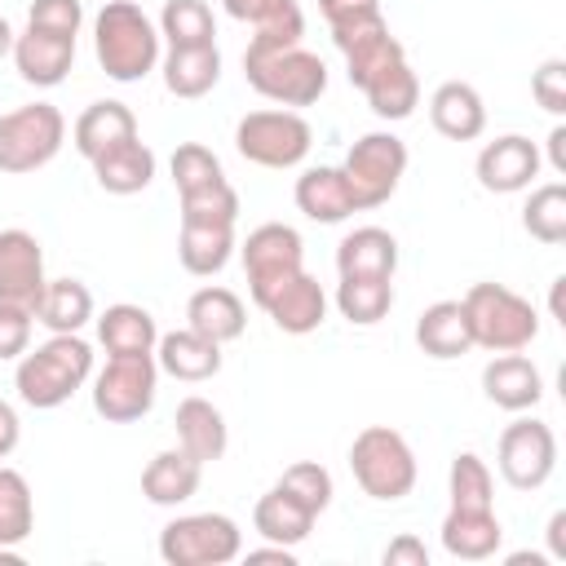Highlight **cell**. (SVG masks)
<instances>
[{
  "mask_svg": "<svg viewBox=\"0 0 566 566\" xmlns=\"http://www.w3.org/2000/svg\"><path fill=\"white\" fill-rule=\"evenodd\" d=\"M292 199H296V208H301L310 221H318V226H336V221H345L349 212H358V203H354V190H349L345 172H340V168H332V164L305 168V172L296 177Z\"/></svg>",
  "mask_w": 566,
  "mask_h": 566,
  "instance_id": "23",
  "label": "cell"
},
{
  "mask_svg": "<svg viewBox=\"0 0 566 566\" xmlns=\"http://www.w3.org/2000/svg\"><path fill=\"white\" fill-rule=\"evenodd\" d=\"M93 181L106 195H137L155 181V150L142 137H133L124 146H111L106 155L93 159Z\"/></svg>",
  "mask_w": 566,
  "mask_h": 566,
  "instance_id": "29",
  "label": "cell"
},
{
  "mask_svg": "<svg viewBox=\"0 0 566 566\" xmlns=\"http://www.w3.org/2000/svg\"><path fill=\"white\" fill-rule=\"evenodd\" d=\"M80 22H84V4L80 0H31V9H27V27L49 31V35L75 40Z\"/></svg>",
  "mask_w": 566,
  "mask_h": 566,
  "instance_id": "44",
  "label": "cell"
},
{
  "mask_svg": "<svg viewBox=\"0 0 566 566\" xmlns=\"http://www.w3.org/2000/svg\"><path fill=\"white\" fill-rule=\"evenodd\" d=\"M13 66H18V75H22L27 84L53 88V84H62V80L71 75V66H75V40L27 27V31L13 40Z\"/></svg>",
  "mask_w": 566,
  "mask_h": 566,
  "instance_id": "18",
  "label": "cell"
},
{
  "mask_svg": "<svg viewBox=\"0 0 566 566\" xmlns=\"http://www.w3.org/2000/svg\"><path fill=\"white\" fill-rule=\"evenodd\" d=\"M495 464L513 491H539L557 469V433L535 416H517L495 442Z\"/></svg>",
  "mask_w": 566,
  "mask_h": 566,
  "instance_id": "12",
  "label": "cell"
},
{
  "mask_svg": "<svg viewBox=\"0 0 566 566\" xmlns=\"http://www.w3.org/2000/svg\"><path fill=\"white\" fill-rule=\"evenodd\" d=\"M172 429H177V447H181L190 460H199V464H217V460L226 455V447H230L226 416H221L208 398H199V394H190V398L177 402Z\"/></svg>",
  "mask_w": 566,
  "mask_h": 566,
  "instance_id": "19",
  "label": "cell"
},
{
  "mask_svg": "<svg viewBox=\"0 0 566 566\" xmlns=\"http://www.w3.org/2000/svg\"><path fill=\"white\" fill-rule=\"evenodd\" d=\"M252 526H256L261 539L296 548V544L310 539V531H314V513H310L296 495H287L283 486H270V491L252 504Z\"/></svg>",
  "mask_w": 566,
  "mask_h": 566,
  "instance_id": "31",
  "label": "cell"
},
{
  "mask_svg": "<svg viewBox=\"0 0 566 566\" xmlns=\"http://www.w3.org/2000/svg\"><path fill=\"white\" fill-rule=\"evenodd\" d=\"M332 44L345 53V75L354 88H363L376 71H385L389 62L407 57L398 35L389 31L385 13H371V18H354V22H340L332 27Z\"/></svg>",
  "mask_w": 566,
  "mask_h": 566,
  "instance_id": "13",
  "label": "cell"
},
{
  "mask_svg": "<svg viewBox=\"0 0 566 566\" xmlns=\"http://www.w3.org/2000/svg\"><path fill=\"white\" fill-rule=\"evenodd\" d=\"M221 9L230 13V18H239V22H265V18H279V13H287V9H296V0H221Z\"/></svg>",
  "mask_w": 566,
  "mask_h": 566,
  "instance_id": "48",
  "label": "cell"
},
{
  "mask_svg": "<svg viewBox=\"0 0 566 566\" xmlns=\"http://www.w3.org/2000/svg\"><path fill=\"white\" fill-rule=\"evenodd\" d=\"M243 75L248 84L274 102V106H314L327 93V62L310 53L305 44H283V49H248L243 53Z\"/></svg>",
  "mask_w": 566,
  "mask_h": 566,
  "instance_id": "3",
  "label": "cell"
},
{
  "mask_svg": "<svg viewBox=\"0 0 566 566\" xmlns=\"http://www.w3.org/2000/svg\"><path fill=\"white\" fill-rule=\"evenodd\" d=\"M168 168H172V186H177V195L203 190V186H212V181H226L221 159H217L208 146H199V142H181V146L172 150Z\"/></svg>",
  "mask_w": 566,
  "mask_h": 566,
  "instance_id": "41",
  "label": "cell"
},
{
  "mask_svg": "<svg viewBox=\"0 0 566 566\" xmlns=\"http://www.w3.org/2000/svg\"><path fill=\"white\" fill-rule=\"evenodd\" d=\"M562 287H566V279L557 274V279H553V296H548V310H553L557 323H566V314H562Z\"/></svg>",
  "mask_w": 566,
  "mask_h": 566,
  "instance_id": "54",
  "label": "cell"
},
{
  "mask_svg": "<svg viewBox=\"0 0 566 566\" xmlns=\"http://www.w3.org/2000/svg\"><path fill=\"white\" fill-rule=\"evenodd\" d=\"M159 40H168V49H203V44H217V18H212V9L203 0H164Z\"/></svg>",
  "mask_w": 566,
  "mask_h": 566,
  "instance_id": "37",
  "label": "cell"
},
{
  "mask_svg": "<svg viewBox=\"0 0 566 566\" xmlns=\"http://www.w3.org/2000/svg\"><path fill=\"white\" fill-rule=\"evenodd\" d=\"M243 553V531L226 513H181L159 531V557L168 566H226Z\"/></svg>",
  "mask_w": 566,
  "mask_h": 566,
  "instance_id": "9",
  "label": "cell"
},
{
  "mask_svg": "<svg viewBox=\"0 0 566 566\" xmlns=\"http://www.w3.org/2000/svg\"><path fill=\"white\" fill-rule=\"evenodd\" d=\"M93 318V292L80 279H49L44 296L35 305V323L49 332H80Z\"/></svg>",
  "mask_w": 566,
  "mask_h": 566,
  "instance_id": "36",
  "label": "cell"
},
{
  "mask_svg": "<svg viewBox=\"0 0 566 566\" xmlns=\"http://www.w3.org/2000/svg\"><path fill=\"white\" fill-rule=\"evenodd\" d=\"M31 323H35L31 310L0 301V363H13L31 349Z\"/></svg>",
  "mask_w": 566,
  "mask_h": 566,
  "instance_id": "46",
  "label": "cell"
},
{
  "mask_svg": "<svg viewBox=\"0 0 566 566\" xmlns=\"http://www.w3.org/2000/svg\"><path fill=\"white\" fill-rule=\"evenodd\" d=\"M239 256H243V274H248V296H252V305H265L296 270H305V243H301V234H296L292 226H283V221L256 226V230L243 239Z\"/></svg>",
  "mask_w": 566,
  "mask_h": 566,
  "instance_id": "11",
  "label": "cell"
},
{
  "mask_svg": "<svg viewBox=\"0 0 566 566\" xmlns=\"http://www.w3.org/2000/svg\"><path fill=\"white\" fill-rule=\"evenodd\" d=\"M495 482H491V469L478 451H460L451 460V473H447V495H451V509H495Z\"/></svg>",
  "mask_w": 566,
  "mask_h": 566,
  "instance_id": "40",
  "label": "cell"
},
{
  "mask_svg": "<svg viewBox=\"0 0 566 566\" xmlns=\"http://www.w3.org/2000/svg\"><path fill=\"white\" fill-rule=\"evenodd\" d=\"M336 310L354 327H376L394 310V279H371V274H340L336 283Z\"/></svg>",
  "mask_w": 566,
  "mask_h": 566,
  "instance_id": "35",
  "label": "cell"
},
{
  "mask_svg": "<svg viewBox=\"0 0 566 566\" xmlns=\"http://www.w3.org/2000/svg\"><path fill=\"white\" fill-rule=\"evenodd\" d=\"M464 318H469V336L478 349H491V354H509V349H526L535 336H539V314L535 305L504 287V283H473L464 296Z\"/></svg>",
  "mask_w": 566,
  "mask_h": 566,
  "instance_id": "4",
  "label": "cell"
},
{
  "mask_svg": "<svg viewBox=\"0 0 566 566\" xmlns=\"http://www.w3.org/2000/svg\"><path fill=\"white\" fill-rule=\"evenodd\" d=\"M159 389V363L155 354H115L93 376V411L111 424H133L155 407Z\"/></svg>",
  "mask_w": 566,
  "mask_h": 566,
  "instance_id": "8",
  "label": "cell"
},
{
  "mask_svg": "<svg viewBox=\"0 0 566 566\" xmlns=\"http://www.w3.org/2000/svg\"><path fill=\"white\" fill-rule=\"evenodd\" d=\"M318 13L327 18V27H340V22L380 13V0H318Z\"/></svg>",
  "mask_w": 566,
  "mask_h": 566,
  "instance_id": "49",
  "label": "cell"
},
{
  "mask_svg": "<svg viewBox=\"0 0 566 566\" xmlns=\"http://www.w3.org/2000/svg\"><path fill=\"white\" fill-rule=\"evenodd\" d=\"M93 53L115 84H137L159 66V27L137 0H106L93 18Z\"/></svg>",
  "mask_w": 566,
  "mask_h": 566,
  "instance_id": "2",
  "label": "cell"
},
{
  "mask_svg": "<svg viewBox=\"0 0 566 566\" xmlns=\"http://www.w3.org/2000/svg\"><path fill=\"white\" fill-rule=\"evenodd\" d=\"M261 310L270 314V323H274L279 332H287V336H310V332H318L323 318H327V292H323V283H318L314 274L296 270Z\"/></svg>",
  "mask_w": 566,
  "mask_h": 566,
  "instance_id": "17",
  "label": "cell"
},
{
  "mask_svg": "<svg viewBox=\"0 0 566 566\" xmlns=\"http://www.w3.org/2000/svg\"><path fill=\"white\" fill-rule=\"evenodd\" d=\"M394 270H398V239L380 226H358L336 243V274L394 279Z\"/></svg>",
  "mask_w": 566,
  "mask_h": 566,
  "instance_id": "27",
  "label": "cell"
},
{
  "mask_svg": "<svg viewBox=\"0 0 566 566\" xmlns=\"http://www.w3.org/2000/svg\"><path fill=\"white\" fill-rule=\"evenodd\" d=\"M159 71H164V88L172 97H203L221 80V49L217 44H203V49H168L159 57Z\"/></svg>",
  "mask_w": 566,
  "mask_h": 566,
  "instance_id": "32",
  "label": "cell"
},
{
  "mask_svg": "<svg viewBox=\"0 0 566 566\" xmlns=\"http://www.w3.org/2000/svg\"><path fill=\"white\" fill-rule=\"evenodd\" d=\"M380 562H385V566H429V548H424L420 535L402 531V535H394V539L385 544Z\"/></svg>",
  "mask_w": 566,
  "mask_h": 566,
  "instance_id": "47",
  "label": "cell"
},
{
  "mask_svg": "<svg viewBox=\"0 0 566 566\" xmlns=\"http://www.w3.org/2000/svg\"><path fill=\"white\" fill-rule=\"evenodd\" d=\"M155 363L172 380L199 385V380H212L221 371V345L208 340V336H199L195 327H177V332H164L155 340Z\"/></svg>",
  "mask_w": 566,
  "mask_h": 566,
  "instance_id": "20",
  "label": "cell"
},
{
  "mask_svg": "<svg viewBox=\"0 0 566 566\" xmlns=\"http://www.w3.org/2000/svg\"><path fill=\"white\" fill-rule=\"evenodd\" d=\"M314 146V128L301 111H248L234 124V150L256 168H296Z\"/></svg>",
  "mask_w": 566,
  "mask_h": 566,
  "instance_id": "7",
  "label": "cell"
},
{
  "mask_svg": "<svg viewBox=\"0 0 566 566\" xmlns=\"http://www.w3.org/2000/svg\"><path fill=\"white\" fill-rule=\"evenodd\" d=\"M416 345L429 354V358H460L473 349V336H469V318H464V305L460 301H433L420 318H416Z\"/></svg>",
  "mask_w": 566,
  "mask_h": 566,
  "instance_id": "33",
  "label": "cell"
},
{
  "mask_svg": "<svg viewBox=\"0 0 566 566\" xmlns=\"http://www.w3.org/2000/svg\"><path fill=\"white\" fill-rule=\"evenodd\" d=\"M438 535L455 562H486L500 553L504 526H500L495 509H447Z\"/></svg>",
  "mask_w": 566,
  "mask_h": 566,
  "instance_id": "22",
  "label": "cell"
},
{
  "mask_svg": "<svg viewBox=\"0 0 566 566\" xmlns=\"http://www.w3.org/2000/svg\"><path fill=\"white\" fill-rule=\"evenodd\" d=\"M548 557L553 562H566V513L562 509L548 517Z\"/></svg>",
  "mask_w": 566,
  "mask_h": 566,
  "instance_id": "53",
  "label": "cell"
},
{
  "mask_svg": "<svg viewBox=\"0 0 566 566\" xmlns=\"http://www.w3.org/2000/svg\"><path fill=\"white\" fill-rule=\"evenodd\" d=\"M181 221H212V226H234L239 221V195L230 181H212L203 190L181 195Z\"/></svg>",
  "mask_w": 566,
  "mask_h": 566,
  "instance_id": "43",
  "label": "cell"
},
{
  "mask_svg": "<svg viewBox=\"0 0 566 566\" xmlns=\"http://www.w3.org/2000/svg\"><path fill=\"white\" fill-rule=\"evenodd\" d=\"M363 93H367V106H371L380 119H389V124L407 119V115L420 106V80H416V71L407 66V57L389 62L385 71H376V75L363 84Z\"/></svg>",
  "mask_w": 566,
  "mask_h": 566,
  "instance_id": "34",
  "label": "cell"
},
{
  "mask_svg": "<svg viewBox=\"0 0 566 566\" xmlns=\"http://www.w3.org/2000/svg\"><path fill=\"white\" fill-rule=\"evenodd\" d=\"M186 327H195L199 336L226 345V340H239L243 327H248V310L239 301V292L221 287V283H208L199 287L190 301H186Z\"/></svg>",
  "mask_w": 566,
  "mask_h": 566,
  "instance_id": "26",
  "label": "cell"
},
{
  "mask_svg": "<svg viewBox=\"0 0 566 566\" xmlns=\"http://www.w3.org/2000/svg\"><path fill=\"white\" fill-rule=\"evenodd\" d=\"M13 40H18V31H13V27H9V18L0 13V57H4V53H13Z\"/></svg>",
  "mask_w": 566,
  "mask_h": 566,
  "instance_id": "55",
  "label": "cell"
},
{
  "mask_svg": "<svg viewBox=\"0 0 566 566\" xmlns=\"http://www.w3.org/2000/svg\"><path fill=\"white\" fill-rule=\"evenodd\" d=\"M349 473L354 482L363 486V495L380 500V504H394L402 495H411L416 486V451L411 442L389 429V424H367L363 433H354L349 442Z\"/></svg>",
  "mask_w": 566,
  "mask_h": 566,
  "instance_id": "5",
  "label": "cell"
},
{
  "mask_svg": "<svg viewBox=\"0 0 566 566\" xmlns=\"http://www.w3.org/2000/svg\"><path fill=\"white\" fill-rule=\"evenodd\" d=\"M539 168H544V155H539V146H535L531 137H522V133H504V137L486 142V146L478 150V164H473L478 186L491 190V195L531 190V181L539 177Z\"/></svg>",
  "mask_w": 566,
  "mask_h": 566,
  "instance_id": "15",
  "label": "cell"
},
{
  "mask_svg": "<svg viewBox=\"0 0 566 566\" xmlns=\"http://www.w3.org/2000/svg\"><path fill=\"white\" fill-rule=\"evenodd\" d=\"M35 531V500H31V482L0 464V544H27V535Z\"/></svg>",
  "mask_w": 566,
  "mask_h": 566,
  "instance_id": "39",
  "label": "cell"
},
{
  "mask_svg": "<svg viewBox=\"0 0 566 566\" xmlns=\"http://www.w3.org/2000/svg\"><path fill=\"white\" fill-rule=\"evenodd\" d=\"M22 442V420H18V411H13V402H4L0 398V460L4 455H13V447Z\"/></svg>",
  "mask_w": 566,
  "mask_h": 566,
  "instance_id": "50",
  "label": "cell"
},
{
  "mask_svg": "<svg viewBox=\"0 0 566 566\" xmlns=\"http://www.w3.org/2000/svg\"><path fill=\"white\" fill-rule=\"evenodd\" d=\"M203 482V464L190 460L181 447H168V451H155L150 464L142 469V495L159 509H177L186 504Z\"/></svg>",
  "mask_w": 566,
  "mask_h": 566,
  "instance_id": "24",
  "label": "cell"
},
{
  "mask_svg": "<svg viewBox=\"0 0 566 566\" xmlns=\"http://www.w3.org/2000/svg\"><path fill=\"white\" fill-rule=\"evenodd\" d=\"M429 124H433L447 142H473V137H482V128H486V102H482V93H478L473 84L447 80V84H438L433 97H429Z\"/></svg>",
  "mask_w": 566,
  "mask_h": 566,
  "instance_id": "21",
  "label": "cell"
},
{
  "mask_svg": "<svg viewBox=\"0 0 566 566\" xmlns=\"http://www.w3.org/2000/svg\"><path fill=\"white\" fill-rule=\"evenodd\" d=\"M522 230L539 239L544 248L566 243V186L562 181H544L531 190V199L522 203Z\"/></svg>",
  "mask_w": 566,
  "mask_h": 566,
  "instance_id": "38",
  "label": "cell"
},
{
  "mask_svg": "<svg viewBox=\"0 0 566 566\" xmlns=\"http://www.w3.org/2000/svg\"><path fill=\"white\" fill-rule=\"evenodd\" d=\"M482 394L486 402H495L500 411H531L539 407L544 398V376L539 367L522 354V349H509V354H495L486 367H482Z\"/></svg>",
  "mask_w": 566,
  "mask_h": 566,
  "instance_id": "16",
  "label": "cell"
},
{
  "mask_svg": "<svg viewBox=\"0 0 566 566\" xmlns=\"http://www.w3.org/2000/svg\"><path fill=\"white\" fill-rule=\"evenodd\" d=\"M93 376V345L80 332H53L44 345L27 349L13 367V389L27 407L53 411L71 402Z\"/></svg>",
  "mask_w": 566,
  "mask_h": 566,
  "instance_id": "1",
  "label": "cell"
},
{
  "mask_svg": "<svg viewBox=\"0 0 566 566\" xmlns=\"http://www.w3.org/2000/svg\"><path fill=\"white\" fill-rule=\"evenodd\" d=\"M66 142V119L53 102H27L0 115V172L22 177L57 159Z\"/></svg>",
  "mask_w": 566,
  "mask_h": 566,
  "instance_id": "6",
  "label": "cell"
},
{
  "mask_svg": "<svg viewBox=\"0 0 566 566\" xmlns=\"http://www.w3.org/2000/svg\"><path fill=\"white\" fill-rule=\"evenodd\" d=\"M137 137V115L124 106V102H93V106H84L80 111V119H75V128H71V142H75V150L93 164L97 155H106L111 146H124V142H133Z\"/></svg>",
  "mask_w": 566,
  "mask_h": 566,
  "instance_id": "25",
  "label": "cell"
},
{
  "mask_svg": "<svg viewBox=\"0 0 566 566\" xmlns=\"http://www.w3.org/2000/svg\"><path fill=\"white\" fill-rule=\"evenodd\" d=\"M177 256L186 274L212 279L230 265L234 256V226H212V221H181L177 234Z\"/></svg>",
  "mask_w": 566,
  "mask_h": 566,
  "instance_id": "30",
  "label": "cell"
},
{
  "mask_svg": "<svg viewBox=\"0 0 566 566\" xmlns=\"http://www.w3.org/2000/svg\"><path fill=\"white\" fill-rule=\"evenodd\" d=\"M531 97L548 115H566V62L562 57L539 62V71L531 75Z\"/></svg>",
  "mask_w": 566,
  "mask_h": 566,
  "instance_id": "45",
  "label": "cell"
},
{
  "mask_svg": "<svg viewBox=\"0 0 566 566\" xmlns=\"http://www.w3.org/2000/svg\"><path fill=\"white\" fill-rule=\"evenodd\" d=\"M44 248L31 230L9 226L0 230V301L4 305H22L35 314L40 296H44Z\"/></svg>",
  "mask_w": 566,
  "mask_h": 566,
  "instance_id": "14",
  "label": "cell"
},
{
  "mask_svg": "<svg viewBox=\"0 0 566 566\" xmlns=\"http://www.w3.org/2000/svg\"><path fill=\"white\" fill-rule=\"evenodd\" d=\"M243 557H248V566H256V562H279V566H296V553H292L287 544H270V539H265L261 548H248Z\"/></svg>",
  "mask_w": 566,
  "mask_h": 566,
  "instance_id": "51",
  "label": "cell"
},
{
  "mask_svg": "<svg viewBox=\"0 0 566 566\" xmlns=\"http://www.w3.org/2000/svg\"><path fill=\"white\" fill-rule=\"evenodd\" d=\"M274 486H283L287 495H296L314 517H318V513H327V504H332V495H336L332 473H327L318 460H296V464H287V469L279 473V482H274Z\"/></svg>",
  "mask_w": 566,
  "mask_h": 566,
  "instance_id": "42",
  "label": "cell"
},
{
  "mask_svg": "<svg viewBox=\"0 0 566 566\" xmlns=\"http://www.w3.org/2000/svg\"><path fill=\"white\" fill-rule=\"evenodd\" d=\"M97 340H102L106 358H115V354H155L159 327H155L150 310H142L133 301H119V305H106L97 314Z\"/></svg>",
  "mask_w": 566,
  "mask_h": 566,
  "instance_id": "28",
  "label": "cell"
},
{
  "mask_svg": "<svg viewBox=\"0 0 566 566\" xmlns=\"http://www.w3.org/2000/svg\"><path fill=\"white\" fill-rule=\"evenodd\" d=\"M340 172H345V181L354 190L358 212L380 208V203H389V195L398 190V181L407 172V142L394 137V133H363L349 146Z\"/></svg>",
  "mask_w": 566,
  "mask_h": 566,
  "instance_id": "10",
  "label": "cell"
},
{
  "mask_svg": "<svg viewBox=\"0 0 566 566\" xmlns=\"http://www.w3.org/2000/svg\"><path fill=\"white\" fill-rule=\"evenodd\" d=\"M548 168L557 177H566V124H553V133H548Z\"/></svg>",
  "mask_w": 566,
  "mask_h": 566,
  "instance_id": "52",
  "label": "cell"
}]
</instances>
